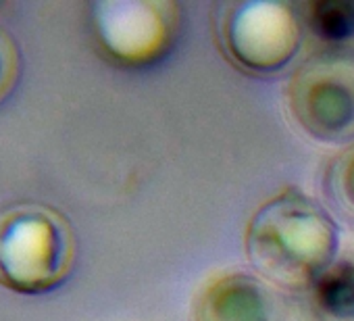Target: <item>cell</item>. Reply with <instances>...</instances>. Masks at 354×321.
Instances as JSON below:
<instances>
[{"label": "cell", "mask_w": 354, "mask_h": 321, "mask_svg": "<svg viewBox=\"0 0 354 321\" xmlns=\"http://www.w3.org/2000/svg\"><path fill=\"white\" fill-rule=\"evenodd\" d=\"M335 248V223L319 205L292 190L263 205L248 228L252 263L290 288L315 284L333 265Z\"/></svg>", "instance_id": "obj_1"}, {"label": "cell", "mask_w": 354, "mask_h": 321, "mask_svg": "<svg viewBox=\"0 0 354 321\" xmlns=\"http://www.w3.org/2000/svg\"><path fill=\"white\" fill-rule=\"evenodd\" d=\"M288 102L310 136L327 142L354 138V53L310 57L288 86Z\"/></svg>", "instance_id": "obj_2"}, {"label": "cell", "mask_w": 354, "mask_h": 321, "mask_svg": "<svg viewBox=\"0 0 354 321\" xmlns=\"http://www.w3.org/2000/svg\"><path fill=\"white\" fill-rule=\"evenodd\" d=\"M227 46L250 69L275 71L300 46L298 21L286 5L250 3L238 7L225 26Z\"/></svg>", "instance_id": "obj_3"}, {"label": "cell", "mask_w": 354, "mask_h": 321, "mask_svg": "<svg viewBox=\"0 0 354 321\" xmlns=\"http://www.w3.org/2000/svg\"><path fill=\"white\" fill-rule=\"evenodd\" d=\"M194 321H283V315L261 279L248 273H227L203 288Z\"/></svg>", "instance_id": "obj_4"}, {"label": "cell", "mask_w": 354, "mask_h": 321, "mask_svg": "<svg viewBox=\"0 0 354 321\" xmlns=\"http://www.w3.org/2000/svg\"><path fill=\"white\" fill-rule=\"evenodd\" d=\"M313 296L321 313L333 319H354V265L333 263L313 284Z\"/></svg>", "instance_id": "obj_5"}, {"label": "cell", "mask_w": 354, "mask_h": 321, "mask_svg": "<svg viewBox=\"0 0 354 321\" xmlns=\"http://www.w3.org/2000/svg\"><path fill=\"white\" fill-rule=\"evenodd\" d=\"M306 24L327 42H342L354 36V3L348 0H317L306 5Z\"/></svg>", "instance_id": "obj_6"}, {"label": "cell", "mask_w": 354, "mask_h": 321, "mask_svg": "<svg viewBox=\"0 0 354 321\" xmlns=\"http://www.w3.org/2000/svg\"><path fill=\"white\" fill-rule=\"evenodd\" d=\"M335 186L346 203L354 207V150L346 154L335 167Z\"/></svg>", "instance_id": "obj_7"}]
</instances>
